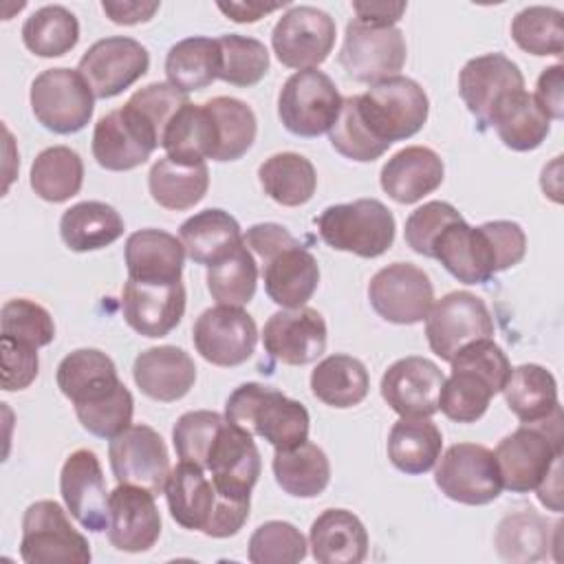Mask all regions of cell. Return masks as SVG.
Segmentation results:
<instances>
[{
  "instance_id": "6da1fadb",
  "label": "cell",
  "mask_w": 564,
  "mask_h": 564,
  "mask_svg": "<svg viewBox=\"0 0 564 564\" xmlns=\"http://www.w3.org/2000/svg\"><path fill=\"white\" fill-rule=\"evenodd\" d=\"M449 364L452 375L443 381L438 410L456 423H476L502 392L511 364L491 337L467 344Z\"/></svg>"
},
{
  "instance_id": "7a4b0ae2",
  "label": "cell",
  "mask_w": 564,
  "mask_h": 564,
  "mask_svg": "<svg viewBox=\"0 0 564 564\" xmlns=\"http://www.w3.org/2000/svg\"><path fill=\"white\" fill-rule=\"evenodd\" d=\"M225 419L264 438L275 449H291L308 441L311 419L306 408L271 386L253 381L238 386L225 403Z\"/></svg>"
},
{
  "instance_id": "3957f363",
  "label": "cell",
  "mask_w": 564,
  "mask_h": 564,
  "mask_svg": "<svg viewBox=\"0 0 564 564\" xmlns=\"http://www.w3.org/2000/svg\"><path fill=\"white\" fill-rule=\"evenodd\" d=\"M562 408L505 436L494 452L502 487L513 494L533 491L562 458Z\"/></svg>"
},
{
  "instance_id": "277c9868",
  "label": "cell",
  "mask_w": 564,
  "mask_h": 564,
  "mask_svg": "<svg viewBox=\"0 0 564 564\" xmlns=\"http://www.w3.org/2000/svg\"><path fill=\"white\" fill-rule=\"evenodd\" d=\"M394 216L377 198H357L326 207L317 218L322 240L335 251L377 258L394 242Z\"/></svg>"
},
{
  "instance_id": "5b68a950",
  "label": "cell",
  "mask_w": 564,
  "mask_h": 564,
  "mask_svg": "<svg viewBox=\"0 0 564 564\" xmlns=\"http://www.w3.org/2000/svg\"><path fill=\"white\" fill-rule=\"evenodd\" d=\"M359 110L372 132L392 145L394 141L410 139L425 126L430 101L414 79L394 75L359 95Z\"/></svg>"
},
{
  "instance_id": "8992f818",
  "label": "cell",
  "mask_w": 564,
  "mask_h": 564,
  "mask_svg": "<svg viewBox=\"0 0 564 564\" xmlns=\"http://www.w3.org/2000/svg\"><path fill=\"white\" fill-rule=\"evenodd\" d=\"M20 557L26 564H88V540L70 524L55 500H37L22 518Z\"/></svg>"
},
{
  "instance_id": "52a82bcc",
  "label": "cell",
  "mask_w": 564,
  "mask_h": 564,
  "mask_svg": "<svg viewBox=\"0 0 564 564\" xmlns=\"http://www.w3.org/2000/svg\"><path fill=\"white\" fill-rule=\"evenodd\" d=\"M31 110L35 119L55 134H73L88 126L95 95L79 70L48 68L31 84Z\"/></svg>"
},
{
  "instance_id": "ba28073f",
  "label": "cell",
  "mask_w": 564,
  "mask_h": 564,
  "mask_svg": "<svg viewBox=\"0 0 564 564\" xmlns=\"http://www.w3.org/2000/svg\"><path fill=\"white\" fill-rule=\"evenodd\" d=\"M341 108L335 82L317 70L293 73L278 95V117L295 137H319L330 130Z\"/></svg>"
},
{
  "instance_id": "9c48e42d",
  "label": "cell",
  "mask_w": 564,
  "mask_h": 564,
  "mask_svg": "<svg viewBox=\"0 0 564 564\" xmlns=\"http://www.w3.org/2000/svg\"><path fill=\"white\" fill-rule=\"evenodd\" d=\"M494 335V319L476 293L452 291L432 304L425 315V337L434 355L452 361L467 344Z\"/></svg>"
},
{
  "instance_id": "30bf717a",
  "label": "cell",
  "mask_w": 564,
  "mask_h": 564,
  "mask_svg": "<svg viewBox=\"0 0 564 564\" xmlns=\"http://www.w3.org/2000/svg\"><path fill=\"white\" fill-rule=\"evenodd\" d=\"M434 482L449 500L460 505H487L502 491L494 452L478 443H456L441 456Z\"/></svg>"
},
{
  "instance_id": "8fae6325",
  "label": "cell",
  "mask_w": 564,
  "mask_h": 564,
  "mask_svg": "<svg viewBox=\"0 0 564 564\" xmlns=\"http://www.w3.org/2000/svg\"><path fill=\"white\" fill-rule=\"evenodd\" d=\"M408 57L405 37L397 26H372L357 18L346 24L339 64L348 77L377 84L399 75Z\"/></svg>"
},
{
  "instance_id": "7c38bea8",
  "label": "cell",
  "mask_w": 564,
  "mask_h": 564,
  "mask_svg": "<svg viewBox=\"0 0 564 564\" xmlns=\"http://www.w3.org/2000/svg\"><path fill=\"white\" fill-rule=\"evenodd\" d=\"M161 145L154 126L130 104L104 115L93 130V156L110 172L134 170Z\"/></svg>"
},
{
  "instance_id": "4fadbf2b",
  "label": "cell",
  "mask_w": 564,
  "mask_h": 564,
  "mask_svg": "<svg viewBox=\"0 0 564 564\" xmlns=\"http://www.w3.org/2000/svg\"><path fill=\"white\" fill-rule=\"evenodd\" d=\"M335 20L311 4L291 7L271 31L275 57L297 70L317 68L335 46Z\"/></svg>"
},
{
  "instance_id": "5bb4252c",
  "label": "cell",
  "mask_w": 564,
  "mask_h": 564,
  "mask_svg": "<svg viewBox=\"0 0 564 564\" xmlns=\"http://www.w3.org/2000/svg\"><path fill=\"white\" fill-rule=\"evenodd\" d=\"M112 476L119 485H137L163 494L170 476V454L165 441L150 425H130L108 445Z\"/></svg>"
},
{
  "instance_id": "9a60e30c",
  "label": "cell",
  "mask_w": 564,
  "mask_h": 564,
  "mask_svg": "<svg viewBox=\"0 0 564 564\" xmlns=\"http://www.w3.org/2000/svg\"><path fill=\"white\" fill-rule=\"evenodd\" d=\"M368 300L379 317L392 324H416L434 304L430 275L412 262H392L379 269L368 284Z\"/></svg>"
},
{
  "instance_id": "2e32d148",
  "label": "cell",
  "mask_w": 564,
  "mask_h": 564,
  "mask_svg": "<svg viewBox=\"0 0 564 564\" xmlns=\"http://www.w3.org/2000/svg\"><path fill=\"white\" fill-rule=\"evenodd\" d=\"M148 48L126 35L97 40L79 59L77 70L97 99H110L148 73Z\"/></svg>"
},
{
  "instance_id": "e0dca14e",
  "label": "cell",
  "mask_w": 564,
  "mask_h": 564,
  "mask_svg": "<svg viewBox=\"0 0 564 564\" xmlns=\"http://www.w3.org/2000/svg\"><path fill=\"white\" fill-rule=\"evenodd\" d=\"M192 339L205 361L231 368L245 364L253 355L258 328L242 306L218 304L198 315L192 328Z\"/></svg>"
},
{
  "instance_id": "ac0fdd59",
  "label": "cell",
  "mask_w": 564,
  "mask_h": 564,
  "mask_svg": "<svg viewBox=\"0 0 564 564\" xmlns=\"http://www.w3.org/2000/svg\"><path fill=\"white\" fill-rule=\"evenodd\" d=\"M205 469L220 496L251 500V489L262 469L253 434L225 419L207 452Z\"/></svg>"
},
{
  "instance_id": "d6986e66",
  "label": "cell",
  "mask_w": 564,
  "mask_h": 564,
  "mask_svg": "<svg viewBox=\"0 0 564 564\" xmlns=\"http://www.w3.org/2000/svg\"><path fill=\"white\" fill-rule=\"evenodd\" d=\"M445 375L427 357L397 359L381 377L383 401L403 419H430L438 412Z\"/></svg>"
},
{
  "instance_id": "ffe728a7",
  "label": "cell",
  "mask_w": 564,
  "mask_h": 564,
  "mask_svg": "<svg viewBox=\"0 0 564 564\" xmlns=\"http://www.w3.org/2000/svg\"><path fill=\"white\" fill-rule=\"evenodd\" d=\"M59 494L70 516L88 531L99 533L110 522V494L101 463L93 449H75L62 465Z\"/></svg>"
},
{
  "instance_id": "44dd1931",
  "label": "cell",
  "mask_w": 564,
  "mask_h": 564,
  "mask_svg": "<svg viewBox=\"0 0 564 564\" xmlns=\"http://www.w3.org/2000/svg\"><path fill=\"white\" fill-rule=\"evenodd\" d=\"M267 295L282 308L306 306L319 284V267L315 256L293 236L260 253Z\"/></svg>"
},
{
  "instance_id": "7402d4cb",
  "label": "cell",
  "mask_w": 564,
  "mask_h": 564,
  "mask_svg": "<svg viewBox=\"0 0 564 564\" xmlns=\"http://www.w3.org/2000/svg\"><path fill=\"white\" fill-rule=\"evenodd\" d=\"M432 258L465 284H482L500 271L498 256L485 223L471 227L465 223V218L449 223L438 234L432 247Z\"/></svg>"
},
{
  "instance_id": "603a6c76",
  "label": "cell",
  "mask_w": 564,
  "mask_h": 564,
  "mask_svg": "<svg viewBox=\"0 0 564 564\" xmlns=\"http://www.w3.org/2000/svg\"><path fill=\"white\" fill-rule=\"evenodd\" d=\"M262 344L282 364H313L326 350V322L311 306L275 311L264 324Z\"/></svg>"
},
{
  "instance_id": "cb8c5ba5",
  "label": "cell",
  "mask_w": 564,
  "mask_h": 564,
  "mask_svg": "<svg viewBox=\"0 0 564 564\" xmlns=\"http://www.w3.org/2000/svg\"><path fill=\"white\" fill-rule=\"evenodd\" d=\"M524 90V77L516 62L502 53H485L469 59L458 75V93L480 126H489L494 108L511 93Z\"/></svg>"
},
{
  "instance_id": "d4e9b609",
  "label": "cell",
  "mask_w": 564,
  "mask_h": 564,
  "mask_svg": "<svg viewBox=\"0 0 564 564\" xmlns=\"http://www.w3.org/2000/svg\"><path fill=\"white\" fill-rule=\"evenodd\" d=\"M108 540L126 553H141L156 544L161 535V513L154 494L137 485H117L110 491Z\"/></svg>"
},
{
  "instance_id": "484cf974",
  "label": "cell",
  "mask_w": 564,
  "mask_h": 564,
  "mask_svg": "<svg viewBox=\"0 0 564 564\" xmlns=\"http://www.w3.org/2000/svg\"><path fill=\"white\" fill-rule=\"evenodd\" d=\"M121 311L126 324L143 337H165L174 330L185 313V286L152 284L130 280L121 291Z\"/></svg>"
},
{
  "instance_id": "4316f807",
  "label": "cell",
  "mask_w": 564,
  "mask_h": 564,
  "mask_svg": "<svg viewBox=\"0 0 564 564\" xmlns=\"http://www.w3.org/2000/svg\"><path fill=\"white\" fill-rule=\"evenodd\" d=\"M132 377L145 397L172 403L194 388L196 366L183 348L154 346L137 355Z\"/></svg>"
},
{
  "instance_id": "83f0119b",
  "label": "cell",
  "mask_w": 564,
  "mask_h": 564,
  "mask_svg": "<svg viewBox=\"0 0 564 564\" xmlns=\"http://www.w3.org/2000/svg\"><path fill=\"white\" fill-rule=\"evenodd\" d=\"M443 176L445 165L432 148L408 145L386 161L379 181L392 200L412 205L432 194L443 183Z\"/></svg>"
},
{
  "instance_id": "f1b7e54d",
  "label": "cell",
  "mask_w": 564,
  "mask_h": 564,
  "mask_svg": "<svg viewBox=\"0 0 564 564\" xmlns=\"http://www.w3.org/2000/svg\"><path fill=\"white\" fill-rule=\"evenodd\" d=\"M185 247L163 229H139L126 240L128 278L152 284L181 282Z\"/></svg>"
},
{
  "instance_id": "f546056e",
  "label": "cell",
  "mask_w": 564,
  "mask_h": 564,
  "mask_svg": "<svg viewBox=\"0 0 564 564\" xmlns=\"http://www.w3.org/2000/svg\"><path fill=\"white\" fill-rule=\"evenodd\" d=\"M308 546L319 564H359L368 555V531L348 509H326L311 524Z\"/></svg>"
},
{
  "instance_id": "4dcf8cb0",
  "label": "cell",
  "mask_w": 564,
  "mask_h": 564,
  "mask_svg": "<svg viewBox=\"0 0 564 564\" xmlns=\"http://www.w3.org/2000/svg\"><path fill=\"white\" fill-rule=\"evenodd\" d=\"M57 388L73 405L106 399L119 388V377L112 359L97 348H77L57 366Z\"/></svg>"
},
{
  "instance_id": "1f68e13d",
  "label": "cell",
  "mask_w": 564,
  "mask_h": 564,
  "mask_svg": "<svg viewBox=\"0 0 564 564\" xmlns=\"http://www.w3.org/2000/svg\"><path fill=\"white\" fill-rule=\"evenodd\" d=\"M163 494L172 518L183 529H207L218 502V491L214 482L205 476L203 467L181 460L176 467L170 469Z\"/></svg>"
},
{
  "instance_id": "d6a6232c",
  "label": "cell",
  "mask_w": 564,
  "mask_h": 564,
  "mask_svg": "<svg viewBox=\"0 0 564 564\" xmlns=\"http://www.w3.org/2000/svg\"><path fill=\"white\" fill-rule=\"evenodd\" d=\"M178 236L185 247V253L196 264L205 267L220 262L242 242L238 220L229 212L216 207L189 216L178 227Z\"/></svg>"
},
{
  "instance_id": "836d02e7",
  "label": "cell",
  "mask_w": 564,
  "mask_h": 564,
  "mask_svg": "<svg viewBox=\"0 0 564 564\" xmlns=\"http://www.w3.org/2000/svg\"><path fill=\"white\" fill-rule=\"evenodd\" d=\"M489 126H494L500 141L516 150L529 152L542 145L551 130V119L542 112L535 97L527 90L507 95L491 112Z\"/></svg>"
},
{
  "instance_id": "e575fe53",
  "label": "cell",
  "mask_w": 564,
  "mask_h": 564,
  "mask_svg": "<svg viewBox=\"0 0 564 564\" xmlns=\"http://www.w3.org/2000/svg\"><path fill=\"white\" fill-rule=\"evenodd\" d=\"M161 148L165 156L181 163H205L216 154V123L205 104L187 101L170 119Z\"/></svg>"
},
{
  "instance_id": "d590c367",
  "label": "cell",
  "mask_w": 564,
  "mask_h": 564,
  "mask_svg": "<svg viewBox=\"0 0 564 564\" xmlns=\"http://www.w3.org/2000/svg\"><path fill=\"white\" fill-rule=\"evenodd\" d=\"M123 234L121 214L101 200H82L59 218V236L70 251H95Z\"/></svg>"
},
{
  "instance_id": "8d00e7d4",
  "label": "cell",
  "mask_w": 564,
  "mask_h": 564,
  "mask_svg": "<svg viewBox=\"0 0 564 564\" xmlns=\"http://www.w3.org/2000/svg\"><path fill=\"white\" fill-rule=\"evenodd\" d=\"M209 187L205 163H181L170 156L159 159L148 174V189L154 203L165 209L183 212L200 203Z\"/></svg>"
},
{
  "instance_id": "74e56055",
  "label": "cell",
  "mask_w": 564,
  "mask_h": 564,
  "mask_svg": "<svg viewBox=\"0 0 564 564\" xmlns=\"http://www.w3.org/2000/svg\"><path fill=\"white\" fill-rule=\"evenodd\" d=\"M271 467L282 491L295 498H315L330 482L328 456L311 441L291 449H275Z\"/></svg>"
},
{
  "instance_id": "f35d334b",
  "label": "cell",
  "mask_w": 564,
  "mask_h": 564,
  "mask_svg": "<svg viewBox=\"0 0 564 564\" xmlns=\"http://www.w3.org/2000/svg\"><path fill=\"white\" fill-rule=\"evenodd\" d=\"M443 436L430 419H399L388 436V458L410 476L430 471L441 458Z\"/></svg>"
},
{
  "instance_id": "ab89813d",
  "label": "cell",
  "mask_w": 564,
  "mask_h": 564,
  "mask_svg": "<svg viewBox=\"0 0 564 564\" xmlns=\"http://www.w3.org/2000/svg\"><path fill=\"white\" fill-rule=\"evenodd\" d=\"M220 73V46L218 40L192 35L170 46L165 57L167 84L181 93L203 90Z\"/></svg>"
},
{
  "instance_id": "60d3db41",
  "label": "cell",
  "mask_w": 564,
  "mask_h": 564,
  "mask_svg": "<svg viewBox=\"0 0 564 564\" xmlns=\"http://www.w3.org/2000/svg\"><path fill=\"white\" fill-rule=\"evenodd\" d=\"M258 178L264 194L284 207L308 203L317 187L313 163L297 152H278L258 167Z\"/></svg>"
},
{
  "instance_id": "b9f144b4",
  "label": "cell",
  "mask_w": 564,
  "mask_h": 564,
  "mask_svg": "<svg viewBox=\"0 0 564 564\" xmlns=\"http://www.w3.org/2000/svg\"><path fill=\"white\" fill-rule=\"evenodd\" d=\"M370 388L366 366L350 355H330L311 372L313 394L330 408L359 405Z\"/></svg>"
},
{
  "instance_id": "7bdbcfd3",
  "label": "cell",
  "mask_w": 564,
  "mask_h": 564,
  "mask_svg": "<svg viewBox=\"0 0 564 564\" xmlns=\"http://www.w3.org/2000/svg\"><path fill=\"white\" fill-rule=\"evenodd\" d=\"M502 392L509 410L522 423L542 421L555 408H560L557 381L546 368L538 364H522L511 368Z\"/></svg>"
},
{
  "instance_id": "ee69618b",
  "label": "cell",
  "mask_w": 564,
  "mask_h": 564,
  "mask_svg": "<svg viewBox=\"0 0 564 564\" xmlns=\"http://www.w3.org/2000/svg\"><path fill=\"white\" fill-rule=\"evenodd\" d=\"M84 183L82 156L68 145H51L42 150L31 165V187L48 203L73 198Z\"/></svg>"
},
{
  "instance_id": "f6af8a7d",
  "label": "cell",
  "mask_w": 564,
  "mask_h": 564,
  "mask_svg": "<svg viewBox=\"0 0 564 564\" xmlns=\"http://www.w3.org/2000/svg\"><path fill=\"white\" fill-rule=\"evenodd\" d=\"M79 40V22L73 11L62 4L35 9L22 24L24 46L40 57H62L75 48Z\"/></svg>"
},
{
  "instance_id": "bcb514c9",
  "label": "cell",
  "mask_w": 564,
  "mask_h": 564,
  "mask_svg": "<svg viewBox=\"0 0 564 564\" xmlns=\"http://www.w3.org/2000/svg\"><path fill=\"white\" fill-rule=\"evenodd\" d=\"M216 123L214 161H238L256 141L258 121L253 110L236 97H214L205 101Z\"/></svg>"
},
{
  "instance_id": "7dc6e473",
  "label": "cell",
  "mask_w": 564,
  "mask_h": 564,
  "mask_svg": "<svg viewBox=\"0 0 564 564\" xmlns=\"http://www.w3.org/2000/svg\"><path fill=\"white\" fill-rule=\"evenodd\" d=\"M549 546V524L531 509L505 516L496 529V549L507 562H538Z\"/></svg>"
},
{
  "instance_id": "c3c4849f",
  "label": "cell",
  "mask_w": 564,
  "mask_h": 564,
  "mask_svg": "<svg viewBox=\"0 0 564 564\" xmlns=\"http://www.w3.org/2000/svg\"><path fill=\"white\" fill-rule=\"evenodd\" d=\"M258 284V267L245 240L220 262L207 267V291L218 304H249Z\"/></svg>"
},
{
  "instance_id": "681fc988",
  "label": "cell",
  "mask_w": 564,
  "mask_h": 564,
  "mask_svg": "<svg viewBox=\"0 0 564 564\" xmlns=\"http://www.w3.org/2000/svg\"><path fill=\"white\" fill-rule=\"evenodd\" d=\"M330 145L346 159L368 163L379 159L390 143L381 141L359 110V95L341 97V108L328 130Z\"/></svg>"
},
{
  "instance_id": "f907efd6",
  "label": "cell",
  "mask_w": 564,
  "mask_h": 564,
  "mask_svg": "<svg viewBox=\"0 0 564 564\" xmlns=\"http://www.w3.org/2000/svg\"><path fill=\"white\" fill-rule=\"evenodd\" d=\"M216 40L220 46L218 79L231 86H253L267 75L269 51L260 40L238 33H227Z\"/></svg>"
},
{
  "instance_id": "816d5d0a",
  "label": "cell",
  "mask_w": 564,
  "mask_h": 564,
  "mask_svg": "<svg viewBox=\"0 0 564 564\" xmlns=\"http://www.w3.org/2000/svg\"><path fill=\"white\" fill-rule=\"evenodd\" d=\"M513 42L531 55H562V11L553 7H527L511 22Z\"/></svg>"
},
{
  "instance_id": "f5cc1de1",
  "label": "cell",
  "mask_w": 564,
  "mask_h": 564,
  "mask_svg": "<svg viewBox=\"0 0 564 564\" xmlns=\"http://www.w3.org/2000/svg\"><path fill=\"white\" fill-rule=\"evenodd\" d=\"M306 540L300 529L284 520L262 522L249 538V562L253 564H295L306 557Z\"/></svg>"
},
{
  "instance_id": "db71d44e",
  "label": "cell",
  "mask_w": 564,
  "mask_h": 564,
  "mask_svg": "<svg viewBox=\"0 0 564 564\" xmlns=\"http://www.w3.org/2000/svg\"><path fill=\"white\" fill-rule=\"evenodd\" d=\"M0 333L4 337L42 348L55 339V324L44 306L26 297H15L2 306Z\"/></svg>"
},
{
  "instance_id": "11a10c76",
  "label": "cell",
  "mask_w": 564,
  "mask_h": 564,
  "mask_svg": "<svg viewBox=\"0 0 564 564\" xmlns=\"http://www.w3.org/2000/svg\"><path fill=\"white\" fill-rule=\"evenodd\" d=\"M132 412L134 399L123 383H119V388L106 399L75 405V414L82 427L99 438H115L126 427H130Z\"/></svg>"
},
{
  "instance_id": "9f6ffc18",
  "label": "cell",
  "mask_w": 564,
  "mask_h": 564,
  "mask_svg": "<svg viewBox=\"0 0 564 564\" xmlns=\"http://www.w3.org/2000/svg\"><path fill=\"white\" fill-rule=\"evenodd\" d=\"M223 421L225 419L212 410L185 412L172 430V443H174L178 458L205 469L207 452H209Z\"/></svg>"
},
{
  "instance_id": "6f0895ef",
  "label": "cell",
  "mask_w": 564,
  "mask_h": 564,
  "mask_svg": "<svg viewBox=\"0 0 564 564\" xmlns=\"http://www.w3.org/2000/svg\"><path fill=\"white\" fill-rule=\"evenodd\" d=\"M460 212L445 200H430L414 209L405 220V242L419 256L432 258V247L438 234L454 220H460Z\"/></svg>"
},
{
  "instance_id": "680465c9",
  "label": "cell",
  "mask_w": 564,
  "mask_h": 564,
  "mask_svg": "<svg viewBox=\"0 0 564 564\" xmlns=\"http://www.w3.org/2000/svg\"><path fill=\"white\" fill-rule=\"evenodd\" d=\"M189 99L185 93L174 88L167 82H154L143 88H139L126 104H130L137 112H141L159 132L163 139V132L170 123V119L176 115L181 106H185Z\"/></svg>"
},
{
  "instance_id": "91938a15",
  "label": "cell",
  "mask_w": 564,
  "mask_h": 564,
  "mask_svg": "<svg viewBox=\"0 0 564 564\" xmlns=\"http://www.w3.org/2000/svg\"><path fill=\"white\" fill-rule=\"evenodd\" d=\"M0 357H2V388L7 392L29 388L37 377V348L11 337L0 335Z\"/></svg>"
},
{
  "instance_id": "94428289",
  "label": "cell",
  "mask_w": 564,
  "mask_h": 564,
  "mask_svg": "<svg viewBox=\"0 0 564 564\" xmlns=\"http://www.w3.org/2000/svg\"><path fill=\"white\" fill-rule=\"evenodd\" d=\"M562 64H553L544 68L535 84V101L542 108V112L549 119H562L564 117V77H562Z\"/></svg>"
},
{
  "instance_id": "6125c7cd",
  "label": "cell",
  "mask_w": 564,
  "mask_h": 564,
  "mask_svg": "<svg viewBox=\"0 0 564 564\" xmlns=\"http://www.w3.org/2000/svg\"><path fill=\"white\" fill-rule=\"evenodd\" d=\"M159 2H139V0H123V2H112L104 0L101 9L104 13L115 22V24H139L148 22L156 11Z\"/></svg>"
},
{
  "instance_id": "be15d7a7",
  "label": "cell",
  "mask_w": 564,
  "mask_h": 564,
  "mask_svg": "<svg viewBox=\"0 0 564 564\" xmlns=\"http://www.w3.org/2000/svg\"><path fill=\"white\" fill-rule=\"evenodd\" d=\"M405 2H352L359 22L372 26H394L405 13Z\"/></svg>"
},
{
  "instance_id": "e7e4bbea",
  "label": "cell",
  "mask_w": 564,
  "mask_h": 564,
  "mask_svg": "<svg viewBox=\"0 0 564 564\" xmlns=\"http://www.w3.org/2000/svg\"><path fill=\"white\" fill-rule=\"evenodd\" d=\"M289 2H258V0H249V2H218L216 7L234 22H258L260 18H264L271 11H278L282 7H286Z\"/></svg>"
},
{
  "instance_id": "03108f58",
  "label": "cell",
  "mask_w": 564,
  "mask_h": 564,
  "mask_svg": "<svg viewBox=\"0 0 564 564\" xmlns=\"http://www.w3.org/2000/svg\"><path fill=\"white\" fill-rule=\"evenodd\" d=\"M560 471H562V458L555 460V465L551 467L546 478L535 487L540 502L544 507L553 509V511H562V478H560Z\"/></svg>"
}]
</instances>
